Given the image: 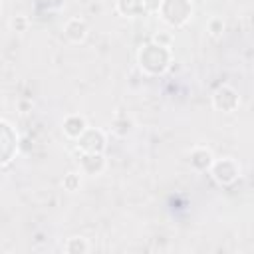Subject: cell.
I'll use <instances>...</instances> for the list:
<instances>
[{
  "mask_svg": "<svg viewBox=\"0 0 254 254\" xmlns=\"http://www.w3.org/2000/svg\"><path fill=\"white\" fill-rule=\"evenodd\" d=\"M87 32H89V28H87L85 20H81V18H71L64 26V36L71 44H81L87 38Z\"/></svg>",
  "mask_w": 254,
  "mask_h": 254,
  "instance_id": "cell-6",
  "label": "cell"
},
{
  "mask_svg": "<svg viewBox=\"0 0 254 254\" xmlns=\"http://www.w3.org/2000/svg\"><path fill=\"white\" fill-rule=\"evenodd\" d=\"M79 173L81 175H89V177H95L99 175L103 169H105V157L103 153H81L79 157Z\"/></svg>",
  "mask_w": 254,
  "mask_h": 254,
  "instance_id": "cell-5",
  "label": "cell"
},
{
  "mask_svg": "<svg viewBox=\"0 0 254 254\" xmlns=\"http://www.w3.org/2000/svg\"><path fill=\"white\" fill-rule=\"evenodd\" d=\"M62 129H64V135L65 137H69V139H77L85 129H87V121H85V117H81V115H67L65 119H64V123H62Z\"/></svg>",
  "mask_w": 254,
  "mask_h": 254,
  "instance_id": "cell-7",
  "label": "cell"
},
{
  "mask_svg": "<svg viewBox=\"0 0 254 254\" xmlns=\"http://www.w3.org/2000/svg\"><path fill=\"white\" fill-rule=\"evenodd\" d=\"M117 4H127V8L119 10V14L127 16V18H135V16H143V2L141 0H117Z\"/></svg>",
  "mask_w": 254,
  "mask_h": 254,
  "instance_id": "cell-10",
  "label": "cell"
},
{
  "mask_svg": "<svg viewBox=\"0 0 254 254\" xmlns=\"http://www.w3.org/2000/svg\"><path fill=\"white\" fill-rule=\"evenodd\" d=\"M64 250H65L67 254H85V252L89 250V244H87L85 238L73 236V238H69V240L64 244Z\"/></svg>",
  "mask_w": 254,
  "mask_h": 254,
  "instance_id": "cell-9",
  "label": "cell"
},
{
  "mask_svg": "<svg viewBox=\"0 0 254 254\" xmlns=\"http://www.w3.org/2000/svg\"><path fill=\"white\" fill-rule=\"evenodd\" d=\"M139 62H141V67L149 73H161L169 67L171 64V52L169 48H163L159 52V56H149L145 50L139 52Z\"/></svg>",
  "mask_w": 254,
  "mask_h": 254,
  "instance_id": "cell-3",
  "label": "cell"
},
{
  "mask_svg": "<svg viewBox=\"0 0 254 254\" xmlns=\"http://www.w3.org/2000/svg\"><path fill=\"white\" fill-rule=\"evenodd\" d=\"M143 2V12L145 14H159L163 0H141Z\"/></svg>",
  "mask_w": 254,
  "mask_h": 254,
  "instance_id": "cell-13",
  "label": "cell"
},
{
  "mask_svg": "<svg viewBox=\"0 0 254 254\" xmlns=\"http://www.w3.org/2000/svg\"><path fill=\"white\" fill-rule=\"evenodd\" d=\"M206 30H208V34L212 36V38H220L222 34H224V20L222 18H210L208 20V24H206Z\"/></svg>",
  "mask_w": 254,
  "mask_h": 254,
  "instance_id": "cell-12",
  "label": "cell"
},
{
  "mask_svg": "<svg viewBox=\"0 0 254 254\" xmlns=\"http://www.w3.org/2000/svg\"><path fill=\"white\" fill-rule=\"evenodd\" d=\"M0 4H2V0H0Z\"/></svg>",
  "mask_w": 254,
  "mask_h": 254,
  "instance_id": "cell-16",
  "label": "cell"
},
{
  "mask_svg": "<svg viewBox=\"0 0 254 254\" xmlns=\"http://www.w3.org/2000/svg\"><path fill=\"white\" fill-rule=\"evenodd\" d=\"M212 161H214L212 153L208 149H204V147H194L190 151V155H189V163L196 171H208L210 165H212Z\"/></svg>",
  "mask_w": 254,
  "mask_h": 254,
  "instance_id": "cell-8",
  "label": "cell"
},
{
  "mask_svg": "<svg viewBox=\"0 0 254 254\" xmlns=\"http://www.w3.org/2000/svg\"><path fill=\"white\" fill-rule=\"evenodd\" d=\"M240 99H238V93L230 87V85H222L214 91L212 95V105L218 109V111H224V113H230L238 107Z\"/></svg>",
  "mask_w": 254,
  "mask_h": 254,
  "instance_id": "cell-4",
  "label": "cell"
},
{
  "mask_svg": "<svg viewBox=\"0 0 254 254\" xmlns=\"http://www.w3.org/2000/svg\"><path fill=\"white\" fill-rule=\"evenodd\" d=\"M79 175H81V173H75V171L65 173L64 179H62V187H64L65 190H69V192H75V190L79 189V185H81V177H79Z\"/></svg>",
  "mask_w": 254,
  "mask_h": 254,
  "instance_id": "cell-11",
  "label": "cell"
},
{
  "mask_svg": "<svg viewBox=\"0 0 254 254\" xmlns=\"http://www.w3.org/2000/svg\"><path fill=\"white\" fill-rule=\"evenodd\" d=\"M75 145L81 153H103L105 149V133L93 127H87L77 139Z\"/></svg>",
  "mask_w": 254,
  "mask_h": 254,
  "instance_id": "cell-2",
  "label": "cell"
},
{
  "mask_svg": "<svg viewBox=\"0 0 254 254\" xmlns=\"http://www.w3.org/2000/svg\"><path fill=\"white\" fill-rule=\"evenodd\" d=\"M210 173H212V179L218 183V185H222V187H228V185H232L238 177H240V167H238V163L236 161H232V159H220V161H212V165H210V169H208Z\"/></svg>",
  "mask_w": 254,
  "mask_h": 254,
  "instance_id": "cell-1",
  "label": "cell"
},
{
  "mask_svg": "<svg viewBox=\"0 0 254 254\" xmlns=\"http://www.w3.org/2000/svg\"><path fill=\"white\" fill-rule=\"evenodd\" d=\"M10 26H12L14 32H26L28 30V18L26 16H16V18H12Z\"/></svg>",
  "mask_w": 254,
  "mask_h": 254,
  "instance_id": "cell-14",
  "label": "cell"
},
{
  "mask_svg": "<svg viewBox=\"0 0 254 254\" xmlns=\"http://www.w3.org/2000/svg\"><path fill=\"white\" fill-rule=\"evenodd\" d=\"M153 42H155V44H159V46H163V48H171L173 36H171V34H167V32H159V34H155V36H153Z\"/></svg>",
  "mask_w": 254,
  "mask_h": 254,
  "instance_id": "cell-15",
  "label": "cell"
}]
</instances>
